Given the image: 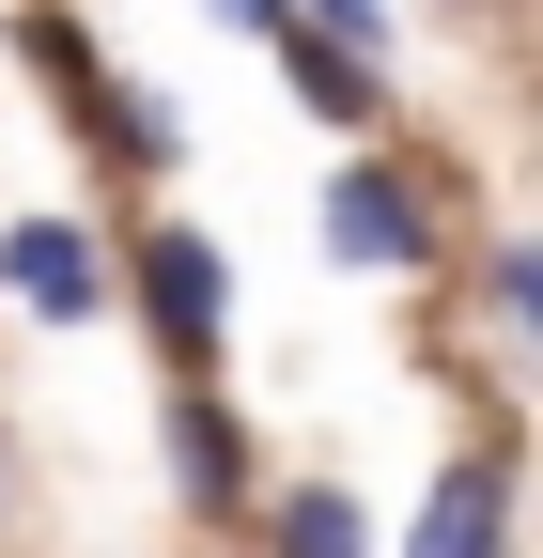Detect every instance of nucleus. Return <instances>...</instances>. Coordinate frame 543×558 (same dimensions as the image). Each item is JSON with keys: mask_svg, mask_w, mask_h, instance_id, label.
<instances>
[{"mask_svg": "<svg viewBox=\"0 0 543 558\" xmlns=\"http://www.w3.org/2000/svg\"><path fill=\"white\" fill-rule=\"evenodd\" d=\"M326 248H342L358 279H435V186L403 156H342V186H326Z\"/></svg>", "mask_w": 543, "mask_h": 558, "instance_id": "nucleus-2", "label": "nucleus"}, {"mask_svg": "<svg viewBox=\"0 0 543 558\" xmlns=\"http://www.w3.org/2000/svg\"><path fill=\"white\" fill-rule=\"evenodd\" d=\"M403 558H512V450H497V435H466V450L420 481Z\"/></svg>", "mask_w": 543, "mask_h": 558, "instance_id": "nucleus-4", "label": "nucleus"}, {"mask_svg": "<svg viewBox=\"0 0 543 558\" xmlns=\"http://www.w3.org/2000/svg\"><path fill=\"white\" fill-rule=\"evenodd\" d=\"M124 279H141V311H156V341H171V373L202 388V373H218V341H233V264H218V233H186V218H156V233H141V264H124Z\"/></svg>", "mask_w": 543, "mask_h": 558, "instance_id": "nucleus-1", "label": "nucleus"}, {"mask_svg": "<svg viewBox=\"0 0 543 558\" xmlns=\"http://www.w3.org/2000/svg\"><path fill=\"white\" fill-rule=\"evenodd\" d=\"M0 295H16V311H47V326H94V311H109V248L47 202V218H16V233H0Z\"/></svg>", "mask_w": 543, "mask_h": 558, "instance_id": "nucleus-6", "label": "nucleus"}, {"mask_svg": "<svg viewBox=\"0 0 543 558\" xmlns=\"http://www.w3.org/2000/svg\"><path fill=\"white\" fill-rule=\"evenodd\" d=\"M264 47H280V78L342 124V140H373V109H388V78H373V16H264Z\"/></svg>", "mask_w": 543, "mask_h": 558, "instance_id": "nucleus-5", "label": "nucleus"}, {"mask_svg": "<svg viewBox=\"0 0 543 558\" xmlns=\"http://www.w3.org/2000/svg\"><path fill=\"white\" fill-rule=\"evenodd\" d=\"M528 311H543V264H528V248H497V264H482V326H497V341H528Z\"/></svg>", "mask_w": 543, "mask_h": 558, "instance_id": "nucleus-9", "label": "nucleus"}, {"mask_svg": "<svg viewBox=\"0 0 543 558\" xmlns=\"http://www.w3.org/2000/svg\"><path fill=\"white\" fill-rule=\"evenodd\" d=\"M32 62L62 78V109H79L124 171H171V156H186V140H171V109H141V94H124L109 62H94V32H79V16H32Z\"/></svg>", "mask_w": 543, "mask_h": 558, "instance_id": "nucleus-3", "label": "nucleus"}, {"mask_svg": "<svg viewBox=\"0 0 543 558\" xmlns=\"http://www.w3.org/2000/svg\"><path fill=\"white\" fill-rule=\"evenodd\" d=\"M264 558H373V527H358L342 481H295V497L264 512Z\"/></svg>", "mask_w": 543, "mask_h": 558, "instance_id": "nucleus-8", "label": "nucleus"}, {"mask_svg": "<svg viewBox=\"0 0 543 558\" xmlns=\"http://www.w3.org/2000/svg\"><path fill=\"white\" fill-rule=\"evenodd\" d=\"M171 481H186V512H233L249 497V418L218 388H171Z\"/></svg>", "mask_w": 543, "mask_h": 558, "instance_id": "nucleus-7", "label": "nucleus"}]
</instances>
